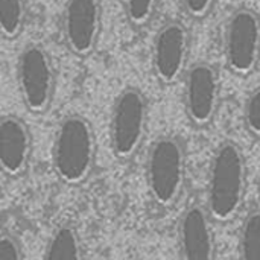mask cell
<instances>
[{"label": "cell", "mask_w": 260, "mask_h": 260, "mask_svg": "<svg viewBox=\"0 0 260 260\" xmlns=\"http://www.w3.org/2000/svg\"><path fill=\"white\" fill-rule=\"evenodd\" d=\"M207 210L213 221L229 222L241 212L247 193V160L241 146L225 140L215 149L207 174Z\"/></svg>", "instance_id": "1"}, {"label": "cell", "mask_w": 260, "mask_h": 260, "mask_svg": "<svg viewBox=\"0 0 260 260\" xmlns=\"http://www.w3.org/2000/svg\"><path fill=\"white\" fill-rule=\"evenodd\" d=\"M96 163V136L90 120L81 114L62 117L52 143L55 175L69 186L82 184L93 174Z\"/></svg>", "instance_id": "2"}, {"label": "cell", "mask_w": 260, "mask_h": 260, "mask_svg": "<svg viewBox=\"0 0 260 260\" xmlns=\"http://www.w3.org/2000/svg\"><path fill=\"white\" fill-rule=\"evenodd\" d=\"M187 155L175 136L154 140L146 154V186L149 197L160 207H172L186 186Z\"/></svg>", "instance_id": "3"}, {"label": "cell", "mask_w": 260, "mask_h": 260, "mask_svg": "<svg viewBox=\"0 0 260 260\" xmlns=\"http://www.w3.org/2000/svg\"><path fill=\"white\" fill-rule=\"evenodd\" d=\"M15 81L23 105L32 114H44L55 96L56 72L52 55L40 43L26 44L15 61Z\"/></svg>", "instance_id": "4"}, {"label": "cell", "mask_w": 260, "mask_h": 260, "mask_svg": "<svg viewBox=\"0 0 260 260\" xmlns=\"http://www.w3.org/2000/svg\"><path fill=\"white\" fill-rule=\"evenodd\" d=\"M148 101L136 87L123 88L110 113V148L119 160L133 158L140 149L148 129Z\"/></svg>", "instance_id": "5"}, {"label": "cell", "mask_w": 260, "mask_h": 260, "mask_svg": "<svg viewBox=\"0 0 260 260\" xmlns=\"http://www.w3.org/2000/svg\"><path fill=\"white\" fill-rule=\"evenodd\" d=\"M222 52L232 73L247 76L254 72L260 61V15L256 11L239 8L227 18Z\"/></svg>", "instance_id": "6"}, {"label": "cell", "mask_w": 260, "mask_h": 260, "mask_svg": "<svg viewBox=\"0 0 260 260\" xmlns=\"http://www.w3.org/2000/svg\"><path fill=\"white\" fill-rule=\"evenodd\" d=\"M190 32L178 20L165 23L152 41L151 64L155 78L163 85H172L183 79L189 69Z\"/></svg>", "instance_id": "7"}, {"label": "cell", "mask_w": 260, "mask_h": 260, "mask_svg": "<svg viewBox=\"0 0 260 260\" xmlns=\"http://www.w3.org/2000/svg\"><path fill=\"white\" fill-rule=\"evenodd\" d=\"M183 85V104L187 119L198 128L210 125L218 113L221 79L216 67L200 61L189 66Z\"/></svg>", "instance_id": "8"}, {"label": "cell", "mask_w": 260, "mask_h": 260, "mask_svg": "<svg viewBox=\"0 0 260 260\" xmlns=\"http://www.w3.org/2000/svg\"><path fill=\"white\" fill-rule=\"evenodd\" d=\"M61 32L72 55L78 58L90 56L96 50L102 32L101 0H66Z\"/></svg>", "instance_id": "9"}, {"label": "cell", "mask_w": 260, "mask_h": 260, "mask_svg": "<svg viewBox=\"0 0 260 260\" xmlns=\"http://www.w3.org/2000/svg\"><path fill=\"white\" fill-rule=\"evenodd\" d=\"M178 251L181 260H216L213 218L207 207L190 206L178 221Z\"/></svg>", "instance_id": "10"}, {"label": "cell", "mask_w": 260, "mask_h": 260, "mask_svg": "<svg viewBox=\"0 0 260 260\" xmlns=\"http://www.w3.org/2000/svg\"><path fill=\"white\" fill-rule=\"evenodd\" d=\"M32 157V134L27 123L15 116L0 117V171L8 177L26 172Z\"/></svg>", "instance_id": "11"}, {"label": "cell", "mask_w": 260, "mask_h": 260, "mask_svg": "<svg viewBox=\"0 0 260 260\" xmlns=\"http://www.w3.org/2000/svg\"><path fill=\"white\" fill-rule=\"evenodd\" d=\"M41 260H84L82 241L70 224L58 225L47 239Z\"/></svg>", "instance_id": "12"}, {"label": "cell", "mask_w": 260, "mask_h": 260, "mask_svg": "<svg viewBox=\"0 0 260 260\" xmlns=\"http://www.w3.org/2000/svg\"><path fill=\"white\" fill-rule=\"evenodd\" d=\"M26 0H0V37L17 40L26 27Z\"/></svg>", "instance_id": "13"}, {"label": "cell", "mask_w": 260, "mask_h": 260, "mask_svg": "<svg viewBox=\"0 0 260 260\" xmlns=\"http://www.w3.org/2000/svg\"><path fill=\"white\" fill-rule=\"evenodd\" d=\"M239 260H260V210L250 212L239 232Z\"/></svg>", "instance_id": "14"}, {"label": "cell", "mask_w": 260, "mask_h": 260, "mask_svg": "<svg viewBox=\"0 0 260 260\" xmlns=\"http://www.w3.org/2000/svg\"><path fill=\"white\" fill-rule=\"evenodd\" d=\"M161 0H122L125 18L134 29L146 27L155 17Z\"/></svg>", "instance_id": "15"}, {"label": "cell", "mask_w": 260, "mask_h": 260, "mask_svg": "<svg viewBox=\"0 0 260 260\" xmlns=\"http://www.w3.org/2000/svg\"><path fill=\"white\" fill-rule=\"evenodd\" d=\"M244 123L247 131L260 137V87L250 91L244 104Z\"/></svg>", "instance_id": "16"}, {"label": "cell", "mask_w": 260, "mask_h": 260, "mask_svg": "<svg viewBox=\"0 0 260 260\" xmlns=\"http://www.w3.org/2000/svg\"><path fill=\"white\" fill-rule=\"evenodd\" d=\"M0 260H24L18 239L11 233L0 235Z\"/></svg>", "instance_id": "17"}, {"label": "cell", "mask_w": 260, "mask_h": 260, "mask_svg": "<svg viewBox=\"0 0 260 260\" xmlns=\"http://www.w3.org/2000/svg\"><path fill=\"white\" fill-rule=\"evenodd\" d=\"M215 2L216 0H181V5L187 15H190L195 20H203L213 9Z\"/></svg>", "instance_id": "18"}]
</instances>
